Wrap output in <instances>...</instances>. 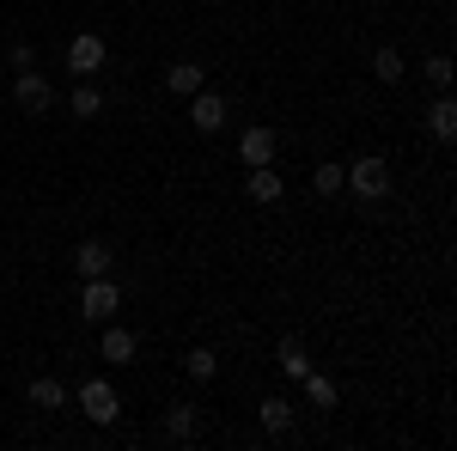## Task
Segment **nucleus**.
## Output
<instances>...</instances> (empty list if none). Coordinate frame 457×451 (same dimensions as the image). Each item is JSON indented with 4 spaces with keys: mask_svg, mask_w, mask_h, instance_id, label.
Here are the masks:
<instances>
[{
    "mask_svg": "<svg viewBox=\"0 0 457 451\" xmlns=\"http://www.w3.org/2000/svg\"><path fill=\"white\" fill-rule=\"evenodd\" d=\"M342 189H353L360 202H385L390 196V159H353V165H342Z\"/></svg>",
    "mask_w": 457,
    "mask_h": 451,
    "instance_id": "f257e3e1",
    "label": "nucleus"
},
{
    "mask_svg": "<svg viewBox=\"0 0 457 451\" xmlns=\"http://www.w3.org/2000/svg\"><path fill=\"white\" fill-rule=\"evenodd\" d=\"M116 305H122V287H116L110 275H92L86 287H79V317H86V323H110Z\"/></svg>",
    "mask_w": 457,
    "mask_h": 451,
    "instance_id": "f03ea898",
    "label": "nucleus"
},
{
    "mask_svg": "<svg viewBox=\"0 0 457 451\" xmlns=\"http://www.w3.org/2000/svg\"><path fill=\"white\" fill-rule=\"evenodd\" d=\"M79 415L92 421V427H110V421L122 415V397H116V384H104V379L79 384Z\"/></svg>",
    "mask_w": 457,
    "mask_h": 451,
    "instance_id": "7ed1b4c3",
    "label": "nucleus"
},
{
    "mask_svg": "<svg viewBox=\"0 0 457 451\" xmlns=\"http://www.w3.org/2000/svg\"><path fill=\"white\" fill-rule=\"evenodd\" d=\"M68 68H73V79H92V73L104 68V37H98V31H79L68 43Z\"/></svg>",
    "mask_w": 457,
    "mask_h": 451,
    "instance_id": "20e7f679",
    "label": "nucleus"
},
{
    "mask_svg": "<svg viewBox=\"0 0 457 451\" xmlns=\"http://www.w3.org/2000/svg\"><path fill=\"white\" fill-rule=\"evenodd\" d=\"M12 98H19V110H31V116H43V110L55 104L49 79H43L37 68H19V79H12Z\"/></svg>",
    "mask_w": 457,
    "mask_h": 451,
    "instance_id": "39448f33",
    "label": "nucleus"
},
{
    "mask_svg": "<svg viewBox=\"0 0 457 451\" xmlns=\"http://www.w3.org/2000/svg\"><path fill=\"white\" fill-rule=\"evenodd\" d=\"M189 122H195V135H220V129H226V98H220V92H195Z\"/></svg>",
    "mask_w": 457,
    "mask_h": 451,
    "instance_id": "423d86ee",
    "label": "nucleus"
},
{
    "mask_svg": "<svg viewBox=\"0 0 457 451\" xmlns=\"http://www.w3.org/2000/svg\"><path fill=\"white\" fill-rule=\"evenodd\" d=\"M287 196V177L275 165H250V202H262V208H275Z\"/></svg>",
    "mask_w": 457,
    "mask_h": 451,
    "instance_id": "0eeeda50",
    "label": "nucleus"
},
{
    "mask_svg": "<svg viewBox=\"0 0 457 451\" xmlns=\"http://www.w3.org/2000/svg\"><path fill=\"white\" fill-rule=\"evenodd\" d=\"M238 159H245V165H275V129H245Z\"/></svg>",
    "mask_w": 457,
    "mask_h": 451,
    "instance_id": "6e6552de",
    "label": "nucleus"
},
{
    "mask_svg": "<svg viewBox=\"0 0 457 451\" xmlns=\"http://www.w3.org/2000/svg\"><path fill=\"white\" fill-rule=\"evenodd\" d=\"M73 269H79V280H92V275H110V244L86 238L79 250H73Z\"/></svg>",
    "mask_w": 457,
    "mask_h": 451,
    "instance_id": "1a4fd4ad",
    "label": "nucleus"
},
{
    "mask_svg": "<svg viewBox=\"0 0 457 451\" xmlns=\"http://www.w3.org/2000/svg\"><path fill=\"white\" fill-rule=\"evenodd\" d=\"M202 79H208L202 62H177V68H165V86H171L177 98H195V92H202Z\"/></svg>",
    "mask_w": 457,
    "mask_h": 451,
    "instance_id": "9d476101",
    "label": "nucleus"
},
{
    "mask_svg": "<svg viewBox=\"0 0 457 451\" xmlns=\"http://www.w3.org/2000/svg\"><path fill=\"white\" fill-rule=\"evenodd\" d=\"M275 366H281L287 379H305V372H312V354H305V342L281 336V342H275Z\"/></svg>",
    "mask_w": 457,
    "mask_h": 451,
    "instance_id": "9b49d317",
    "label": "nucleus"
},
{
    "mask_svg": "<svg viewBox=\"0 0 457 451\" xmlns=\"http://www.w3.org/2000/svg\"><path fill=\"white\" fill-rule=\"evenodd\" d=\"M31 409H43V415L68 409V384L62 379H31Z\"/></svg>",
    "mask_w": 457,
    "mask_h": 451,
    "instance_id": "f8f14e48",
    "label": "nucleus"
},
{
    "mask_svg": "<svg viewBox=\"0 0 457 451\" xmlns=\"http://www.w3.org/2000/svg\"><path fill=\"white\" fill-rule=\"evenodd\" d=\"M183 372H189L195 384L220 379V354H213V347H189V354H183Z\"/></svg>",
    "mask_w": 457,
    "mask_h": 451,
    "instance_id": "ddd939ff",
    "label": "nucleus"
},
{
    "mask_svg": "<svg viewBox=\"0 0 457 451\" xmlns=\"http://www.w3.org/2000/svg\"><path fill=\"white\" fill-rule=\"evenodd\" d=\"M98 354H104L110 366H129V360H135V336H129V330H104Z\"/></svg>",
    "mask_w": 457,
    "mask_h": 451,
    "instance_id": "4468645a",
    "label": "nucleus"
},
{
    "mask_svg": "<svg viewBox=\"0 0 457 451\" xmlns=\"http://www.w3.org/2000/svg\"><path fill=\"white\" fill-rule=\"evenodd\" d=\"M256 415H262L269 433H293V403H287V397H262V409H256Z\"/></svg>",
    "mask_w": 457,
    "mask_h": 451,
    "instance_id": "2eb2a0df",
    "label": "nucleus"
},
{
    "mask_svg": "<svg viewBox=\"0 0 457 451\" xmlns=\"http://www.w3.org/2000/svg\"><path fill=\"white\" fill-rule=\"evenodd\" d=\"M427 129L439 140H457V104L452 98H433V110H427Z\"/></svg>",
    "mask_w": 457,
    "mask_h": 451,
    "instance_id": "dca6fc26",
    "label": "nucleus"
},
{
    "mask_svg": "<svg viewBox=\"0 0 457 451\" xmlns=\"http://www.w3.org/2000/svg\"><path fill=\"white\" fill-rule=\"evenodd\" d=\"M372 73H378V79H385V86H396V79H403V73H409V62H403V49H378V55H372Z\"/></svg>",
    "mask_w": 457,
    "mask_h": 451,
    "instance_id": "f3484780",
    "label": "nucleus"
},
{
    "mask_svg": "<svg viewBox=\"0 0 457 451\" xmlns=\"http://www.w3.org/2000/svg\"><path fill=\"white\" fill-rule=\"evenodd\" d=\"M165 433H171V439H183V446H189V439H195V403H177L171 415H165Z\"/></svg>",
    "mask_w": 457,
    "mask_h": 451,
    "instance_id": "a211bd4d",
    "label": "nucleus"
},
{
    "mask_svg": "<svg viewBox=\"0 0 457 451\" xmlns=\"http://www.w3.org/2000/svg\"><path fill=\"white\" fill-rule=\"evenodd\" d=\"M299 384H305V397H312V403H317V409H323V415L336 409V379H323V372H305V379H299Z\"/></svg>",
    "mask_w": 457,
    "mask_h": 451,
    "instance_id": "6ab92c4d",
    "label": "nucleus"
},
{
    "mask_svg": "<svg viewBox=\"0 0 457 451\" xmlns=\"http://www.w3.org/2000/svg\"><path fill=\"white\" fill-rule=\"evenodd\" d=\"M104 110V92L92 79H73V116H98Z\"/></svg>",
    "mask_w": 457,
    "mask_h": 451,
    "instance_id": "aec40b11",
    "label": "nucleus"
},
{
    "mask_svg": "<svg viewBox=\"0 0 457 451\" xmlns=\"http://www.w3.org/2000/svg\"><path fill=\"white\" fill-rule=\"evenodd\" d=\"M312 189H317V196H336V189H342V165H317Z\"/></svg>",
    "mask_w": 457,
    "mask_h": 451,
    "instance_id": "412c9836",
    "label": "nucleus"
},
{
    "mask_svg": "<svg viewBox=\"0 0 457 451\" xmlns=\"http://www.w3.org/2000/svg\"><path fill=\"white\" fill-rule=\"evenodd\" d=\"M427 79H433V86H439V92H445V86H452V55H427Z\"/></svg>",
    "mask_w": 457,
    "mask_h": 451,
    "instance_id": "4be33fe9",
    "label": "nucleus"
}]
</instances>
